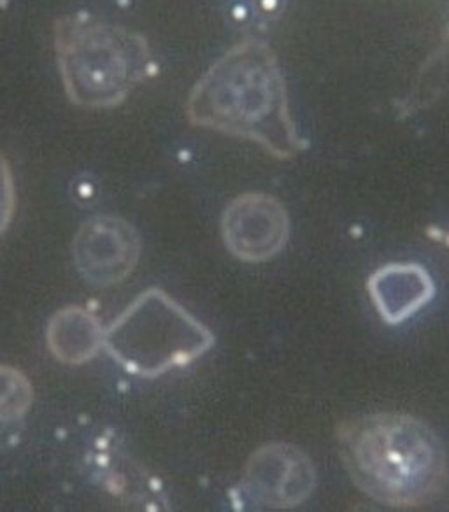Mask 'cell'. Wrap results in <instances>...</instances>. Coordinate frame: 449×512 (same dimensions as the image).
<instances>
[{
    "mask_svg": "<svg viewBox=\"0 0 449 512\" xmlns=\"http://www.w3.org/2000/svg\"><path fill=\"white\" fill-rule=\"evenodd\" d=\"M444 57L449 58V23H448V29H446V36H444Z\"/></svg>",
    "mask_w": 449,
    "mask_h": 512,
    "instance_id": "obj_12",
    "label": "cell"
},
{
    "mask_svg": "<svg viewBox=\"0 0 449 512\" xmlns=\"http://www.w3.org/2000/svg\"><path fill=\"white\" fill-rule=\"evenodd\" d=\"M367 292L386 325H402L435 297V283L420 264H388L372 272Z\"/></svg>",
    "mask_w": 449,
    "mask_h": 512,
    "instance_id": "obj_8",
    "label": "cell"
},
{
    "mask_svg": "<svg viewBox=\"0 0 449 512\" xmlns=\"http://www.w3.org/2000/svg\"><path fill=\"white\" fill-rule=\"evenodd\" d=\"M34 386L23 370L0 363V423L20 421L34 406Z\"/></svg>",
    "mask_w": 449,
    "mask_h": 512,
    "instance_id": "obj_10",
    "label": "cell"
},
{
    "mask_svg": "<svg viewBox=\"0 0 449 512\" xmlns=\"http://www.w3.org/2000/svg\"><path fill=\"white\" fill-rule=\"evenodd\" d=\"M53 48L65 95L81 109H113L157 72L148 39L92 13L62 16Z\"/></svg>",
    "mask_w": 449,
    "mask_h": 512,
    "instance_id": "obj_3",
    "label": "cell"
},
{
    "mask_svg": "<svg viewBox=\"0 0 449 512\" xmlns=\"http://www.w3.org/2000/svg\"><path fill=\"white\" fill-rule=\"evenodd\" d=\"M16 213L15 176L11 164L4 153L0 151V239L8 232Z\"/></svg>",
    "mask_w": 449,
    "mask_h": 512,
    "instance_id": "obj_11",
    "label": "cell"
},
{
    "mask_svg": "<svg viewBox=\"0 0 449 512\" xmlns=\"http://www.w3.org/2000/svg\"><path fill=\"white\" fill-rule=\"evenodd\" d=\"M290 214L269 193L250 192L230 200L221 214V237L230 255L244 264H265L290 241Z\"/></svg>",
    "mask_w": 449,
    "mask_h": 512,
    "instance_id": "obj_6",
    "label": "cell"
},
{
    "mask_svg": "<svg viewBox=\"0 0 449 512\" xmlns=\"http://www.w3.org/2000/svg\"><path fill=\"white\" fill-rule=\"evenodd\" d=\"M143 241L137 228L115 214L93 216L78 228L72 241V260L86 285L113 288L136 271Z\"/></svg>",
    "mask_w": 449,
    "mask_h": 512,
    "instance_id": "obj_5",
    "label": "cell"
},
{
    "mask_svg": "<svg viewBox=\"0 0 449 512\" xmlns=\"http://www.w3.org/2000/svg\"><path fill=\"white\" fill-rule=\"evenodd\" d=\"M46 344L58 362L85 365L104 351L106 328L90 309L65 306L55 311L48 321Z\"/></svg>",
    "mask_w": 449,
    "mask_h": 512,
    "instance_id": "obj_9",
    "label": "cell"
},
{
    "mask_svg": "<svg viewBox=\"0 0 449 512\" xmlns=\"http://www.w3.org/2000/svg\"><path fill=\"white\" fill-rule=\"evenodd\" d=\"M243 488L258 505L293 509L316 490V470L302 449L286 442H269L251 453L244 469Z\"/></svg>",
    "mask_w": 449,
    "mask_h": 512,
    "instance_id": "obj_7",
    "label": "cell"
},
{
    "mask_svg": "<svg viewBox=\"0 0 449 512\" xmlns=\"http://www.w3.org/2000/svg\"><path fill=\"white\" fill-rule=\"evenodd\" d=\"M186 118L195 127L258 144L278 160L309 148L293 121L278 57L258 39L232 46L202 74L188 95Z\"/></svg>",
    "mask_w": 449,
    "mask_h": 512,
    "instance_id": "obj_1",
    "label": "cell"
},
{
    "mask_svg": "<svg viewBox=\"0 0 449 512\" xmlns=\"http://www.w3.org/2000/svg\"><path fill=\"white\" fill-rule=\"evenodd\" d=\"M337 451L353 484L386 507H421L448 484V456L439 435L413 414H362L337 428Z\"/></svg>",
    "mask_w": 449,
    "mask_h": 512,
    "instance_id": "obj_2",
    "label": "cell"
},
{
    "mask_svg": "<svg viewBox=\"0 0 449 512\" xmlns=\"http://www.w3.org/2000/svg\"><path fill=\"white\" fill-rule=\"evenodd\" d=\"M214 344L211 328L162 288H148L106 328L104 351L132 376L157 379L197 362Z\"/></svg>",
    "mask_w": 449,
    "mask_h": 512,
    "instance_id": "obj_4",
    "label": "cell"
}]
</instances>
